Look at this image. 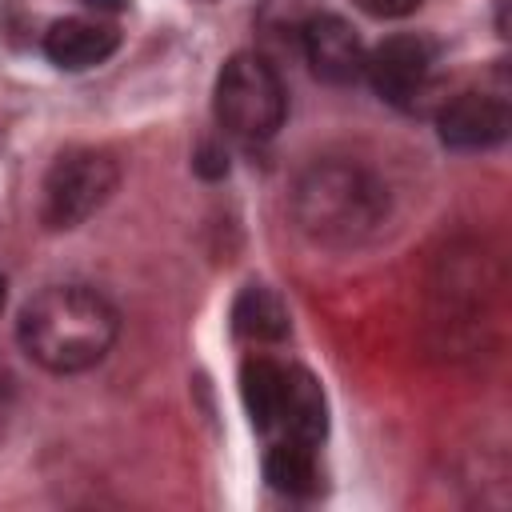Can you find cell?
Here are the masks:
<instances>
[{"label":"cell","mask_w":512,"mask_h":512,"mask_svg":"<svg viewBox=\"0 0 512 512\" xmlns=\"http://www.w3.org/2000/svg\"><path fill=\"white\" fill-rule=\"evenodd\" d=\"M88 8H100V12H116L120 0H88Z\"/></svg>","instance_id":"obj_16"},{"label":"cell","mask_w":512,"mask_h":512,"mask_svg":"<svg viewBox=\"0 0 512 512\" xmlns=\"http://www.w3.org/2000/svg\"><path fill=\"white\" fill-rule=\"evenodd\" d=\"M304 56L324 84H356L364 76V44L340 16H312L304 24Z\"/></svg>","instance_id":"obj_7"},{"label":"cell","mask_w":512,"mask_h":512,"mask_svg":"<svg viewBox=\"0 0 512 512\" xmlns=\"http://www.w3.org/2000/svg\"><path fill=\"white\" fill-rule=\"evenodd\" d=\"M212 108L228 136H236L244 144H264L284 124L288 92L280 84V72L264 56L236 52L216 76Z\"/></svg>","instance_id":"obj_3"},{"label":"cell","mask_w":512,"mask_h":512,"mask_svg":"<svg viewBox=\"0 0 512 512\" xmlns=\"http://www.w3.org/2000/svg\"><path fill=\"white\" fill-rule=\"evenodd\" d=\"M264 480L284 496H312L320 488L312 448L296 440H276L264 452Z\"/></svg>","instance_id":"obj_12"},{"label":"cell","mask_w":512,"mask_h":512,"mask_svg":"<svg viewBox=\"0 0 512 512\" xmlns=\"http://www.w3.org/2000/svg\"><path fill=\"white\" fill-rule=\"evenodd\" d=\"M292 220L316 248L348 252L388 220V188L360 164L316 160L292 188Z\"/></svg>","instance_id":"obj_2"},{"label":"cell","mask_w":512,"mask_h":512,"mask_svg":"<svg viewBox=\"0 0 512 512\" xmlns=\"http://www.w3.org/2000/svg\"><path fill=\"white\" fill-rule=\"evenodd\" d=\"M120 48V32L112 24H100V20H56L48 32H44V56L64 68V72H84V68H96L104 64L112 52Z\"/></svg>","instance_id":"obj_8"},{"label":"cell","mask_w":512,"mask_h":512,"mask_svg":"<svg viewBox=\"0 0 512 512\" xmlns=\"http://www.w3.org/2000/svg\"><path fill=\"white\" fill-rule=\"evenodd\" d=\"M12 404H16V380H12L8 364L0 360V432H4V424L12 416Z\"/></svg>","instance_id":"obj_15"},{"label":"cell","mask_w":512,"mask_h":512,"mask_svg":"<svg viewBox=\"0 0 512 512\" xmlns=\"http://www.w3.org/2000/svg\"><path fill=\"white\" fill-rule=\"evenodd\" d=\"M432 60H436V48L424 36L400 32V36L380 40L372 52H364V76L380 100L396 108H412L428 84Z\"/></svg>","instance_id":"obj_5"},{"label":"cell","mask_w":512,"mask_h":512,"mask_svg":"<svg viewBox=\"0 0 512 512\" xmlns=\"http://www.w3.org/2000/svg\"><path fill=\"white\" fill-rule=\"evenodd\" d=\"M196 172L204 176V180H220L224 172H228V152L224 148H216V144H200V152H196Z\"/></svg>","instance_id":"obj_14"},{"label":"cell","mask_w":512,"mask_h":512,"mask_svg":"<svg viewBox=\"0 0 512 512\" xmlns=\"http://www.w3.org/2000/svg\"><path fill=\"white\" fill-rule=\"evenodd\" d=\"M276 432L280 440H296L316 448L328 432V404L312 372L304 368H284V392H280V412H276Z\"/></svg>","instance_id":"obj_9"},{"label":"cell","mask_w":512,"mask_h":512,"mask_svg":"<svg viewBox=\"0 0 512 512\" xmlns=\"http://www.w3.org/2000/svg\"><path fill=\"white\" fill-rule=\"evenodd\" d=\"M352 4L372 20H400V16H412L424 0H352Z\"/></svg>","instance_id":"obj_13"},{"label":"cell","mask_w":512,"mask_h":512,"mask_svg":"<svg viewBox=\"0 0 512 512\" xmlns=\"http://www.w3.org/2000/svg\"><path fill=\"white\" fill-rule=\"evenodd\" d=\"M280 392H284V364H276L268 356H248L240 364V396H244L248 420L260 432H276Z\"/></svg>","instance_id":"obj_11"},{"label":"cell","mask_w":512,"mask_h":512,"mask_svg":"<svg viewBox=\"0 0 512 512\" xmlns=\"http://www.w3.org/2000/svg\"><path fill=\"white\" fill-rule=\"evenodd\" d=\"M120 184V160L108 148H64L48 176L40 196V220L52 232H72L88 216H96Z\"/></svg>","instance_id":"obj_4"},{"label":"cell","mask_w":512,"mask_h":512,"mask_svg":"<svg viewBox=\"0 0 512 512\" xmlns=\"http://www.w3.org/2000/svg\"><path fill=\"white\" fill-rule=\"evenodd\" d=\"M508 108L496 96L484 92H464L456 100H448L436 116V132L448 148L456 152H484L496 148L508 136Z\"/></svg>","instance_id":"obj_6"},{"label":"cell","mask_w":512,"mask_h":512,"mask_svg":"<svg viewBox=\"0 0 512 512\" xmlns=\"http://www.w3.org/2000/svg\"><path fill=\"white\" fill-rule=\"evenodd\" d=\"M232 332L240 340H256V344H272L288 336V308L284 300L264 288V284H248L240 288V296L232 300Z\"/></svg>","instance_id":"obj_10"},{"label":"cell","mask_w":512,"mask_h":512,"mask_svg":"<svg viewBox=\"0 0 512 512\" xmlns=\"http://www.w3.org/2000/svg\"><path fill=\"white\" fill-rule=\"evenodd\" d=\"M4 300H8V280L0 276V312H4Z\"/></svg>","instance_id":"obj_17"},{"label":"cell","mask_w":512,"mask_h":512,"mask_svg":"<svg viewBox=\"0 0 512 512\" xmlns=\"http://www.w3.org/2000/svg\"><path fill=\"white\" fill-rule=\"evenodd\" d=\"M120 336L116 308L84 284H52L36 292L16 320V340L44 372L72 376L96 368Z\"/></svg>","instance_id":"obj_1"}]
</instances>
